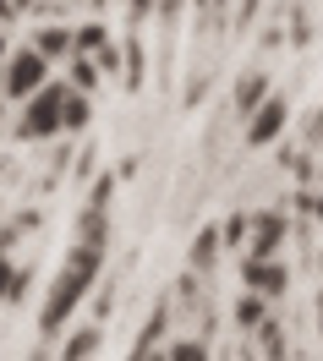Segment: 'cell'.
<instances>
[{"instance_id": "cell-21", "label": "cell", "mask_w": 323, "mask_h": 361, "mask_svg": "<svg viewBox=\"0 0 323 361\" xmlns=\"http://www.w3.org/2000/svg\"><path fill=\"white\" fill-rule=\"evenodd\" d=\"M307 148H312V154H323V110L307 115Z\"/></svg>"}, {"instance_id": "cell-1", "label": "cell", "mask_w": 323, "mask_h": 361, "mask_svg": "<svg viewBox=\"0 0 323 361\" xmlns=\"http://www.w3.org/2000/svg\"><path fill=\"white\" fill-rule=\"evenodd\" d=\"M99 274H104V247H99V241H77V247L66 252V263L55 269V279H49V295H44V307H39V329H44V345H39V356H49L55 334L66 329L71 312H77V307H83V301L93 295Z\"/></svg>"}, {"instance_id": "cell-27", "label": "cell", "mask_w": 323, "mask_h": 361, "mask_svg": "<svg viewBox=\"0 0 323 361\" xmlns=\"http://www.w3.org/2000/svg\"><path fill=\"white\" fill-rule=\"evenodd\" d=\"M252 6H257V0H241V11H252Z\"/></svg>"}, {"instance_id": "cell-2", "label": "cell", "mask_w": 323, "mask_h": 361, "mask_svg": "<svg viewBox=\"0 0 323 361\" xmlns=\"http://www.w3.org/2000/svg\"><path fill=\"white\" fill-rule=\"evenodd\" d=\"M66 93H71V82H55V77H49L39 93H28V99H23V115H17V137L44 142V137H61V132H66Z\"/></svg>"}, {"instance_id": "cell-23", "label": "cell", "mask_w": 323, "mask_h": 361, "mask_svg": "<svg viewBox=\"0 0 323 361\" xmlns=\"http://www.w3.org/2000/svg\"><path fill=\"white\" fill-rule=\"evenodd\" d=\"M301 208H307V214H318V219H323V197H318V192H301Z\"/></svg>"}, {"instance_id": "cell-3", "label": "cell", "mask_w": 323, "mask_h": 361, "mask_svg": "<svg viewBox=\"0 0 323 361\" xmlns=\"http://www.w3.org/2000/svg\"><path fill=\"white\" fill-rule=\"evenodd\" d=\"M49 61L39 44H23V49H11L6 55V66H0V99H11V104H23L28 93H39L49 82Z\"/></svg>"}, {"instance_id": "cell-24", "label": "cell", "mask_w": 323, "mask_h": 361, "mask_svg": "<svg viewBox=\"0 0 323 361\" xmlns=\"http://www.w3.org/2000/svg\"><path fill=\"white\" fill-rule=\"evenodd\" d=\"M17 17V0H0V23H11Z\"/></svg>"}, {"instance_id": "cell-19", "label": "cell", "mask_w": 323, "mask_h": 361, "mask_svg": "<svg viewBox=\"0 0 323 361\" xmlns=\"http://www.w3.org/2000/svg\"><path fill=\"white\" fill-rule=\"evenodd\" d=\"M17 279H23V274L11 269V257H6V247H0V301H17Z\"/></svg>"}, {"instance_id": "cell-17", "label": "cell", "mask_w": 323, "mask_h": 361, "mask_svg": "<svg viewBox=\"0 0 323 361\" xmlns=\"http://www.w3.org/2000/svg\"><path fill=\"white\" fill-rule=\"evenodd\" d=\"M148 55H142V44H126V88H142V77H148Z\"/></svg>"}, {"instance_id": "cell-11", "label": "cell", "mask_w": 323, "mask_h": 361, "mask_svg": "<svg viewBox=\"0 0 323 361\" xmlns=\"http://www.w3.org/2000/svg\"><path fill=\"white\" fill-rule=\"evenodd\" d=\"M88 121H93V99H88V88L71 82V93H66V132H83Z\"/></svg>"}, {"instance_id": "cell-26", "label": "cell", "mask_w": 323, "mask_h": 361, "mask_svg": "<svg viewBox=\"0 0 323 361\" xmlns=\"http://www.w3.org/2000/svg\"><path fill=\"white\" fill-rule=\"evenodd\" d=\"M318 329H323V295H318Z\"/></svg>"}, {"instance_id": "cell-6", "label": "cell", "mask_w": 323, "mask_h": 361, "mask_svg": "<svg viewBox=\"0 0 323 361\" xmlns=\"http://www.w3.org/2000/svg\"><path fill=\"white\" fill-rule=\"evenodd\" d=\"M285 214H257L252 219V241H247V252L252 257H279V247H285Z\"/></svg>"}, {"instance_id": "cell-16", "label": "cell", "mask_w": 323, "mask_h": 361, "mask_svg": "<svg viewBox=\"0 0 323 361\" xmlns=\"http://www.w3.org/2000/svg\"><path fill=\"white\" fill-rule=\"evenodd\" d=\"M263 301H269V295H257V290H247L241 295V307H236V317H241V323H247V329H257V323H263Z\"/></svg>"}, {"instance_id": "cell-20", "label": "cell", "mask_w": 323, "mask_h": 361, "mask_svg": "<svg viewBox=\"0 0 323 361\" xmlns=\"http://www.w3.org/2000/svg\"><path fill=\"white\" fill-rule=\"evenodd\" d=\"M154 11H159V0H126V17H132V27H142Z\"/></svg>"}, {"instance_id": "cell-13", "label": "cell", "mask_w": 323, "mask_h": 361, "mask_svg": "<svg viewBox=\"0 0 323 361\" xmlns=\"http://www.w3.org/2000/svg\"><path fill=\"white\" fill-rule=\"evenodd\" d=\"M225 11H231V0H197V27H203V33H219V27H225Z\"/></svg>"}, {"instance_id": "cell-28", "label": "cell", "mask_w": 323, "mask_h": 361, "mask_svg": "<svg viewBox=\"0 0 323 361\" xmlns=\"http://www.w3.org/2000/svg\"><path fill=\"white\" fill-rule=\"evenodd\" d=\"M0 55H6V33H0Z\"/></svg>"}, {"instance_id": "cell-9", "label": "cell", "mask_w": 323, "mask_h": 361, "mask_svg": "<svg viewBox=\"0 0 323 361\" xmlns=\"http://www.w3.org/2000/svg\"><path fill=\"white\" fill-rule=\"evenodd\" d=\"M263 99H269V71L257 66V71H247V77L236 82V115L247 121V115H252L257 104H263Z\"/></svg>"}, {"instance_id": "cell-8", "label": "cell", "mask_w": 323, "mask_h": 361, "mask_svg": "<svg viewBox=\"0 0 323 361\" xmlns=\"http://www.w3.org/2000/svg\"><path fill=\"white\" fill-rule=\"evenodd\" d=\"M33 44L44 49L49 61H71V49H77V27H66V23H44L39 33H33Z\"/></svg>"}, {"instance_id": "cell-14", "label": "cell", "mask_w": 323, "mask_h": 361, "mask_svg": "<svg viewBox=\"0 0 323 361\" xmlns=\"http://www.w3.org/2000/svg\"><path fill=\"white\" fill-rule=\"evenodd\" d=\"M164 356H176V361H203L208 345H203V339H192V334H181V339H170V345H164Z\"/></svg>"}, {"instance_id": "cell-7", "label": "cell", "mask_w": 323, "mask_h": 361, "mask_svg": "<svg viewBox=\"0 0 323 361\" xmlns=\"http://www.w3.org/2000/svg\"><path fill=\"white\" fill-rule=\"evenodd\" d=\"M164 334H170V301H159V307H154L148 329H142L138 345H132V356H164Z\"/></svg>"}, {"instance_id": "cell-22", "label": "cell", "mask_w": 323, "mask_h": 361, "mask_svg": "<svg viewBox=\"0 0 323 361\" xmlns=\"http://www.w3.org/2000/svg\"><path fill=\"white\" fill-rule=\"evenodd\" d=\"M214 241H219L214 230H208V235H197V252H192V263H197V269H208V263H214Z\"/></svg>"}, {"instance_id": "cell-18", "label": "cell", "mask_w": 323, "mask_h": 361, "mask_svg": "<svg viewBox=\"0 0 323 361\" xmlns=\"http://www.w3.org/2000/svg\"><path fill=\"white\" fill-rule=\"evenodd\" d=\"M77 49H88V55H99V49H110V33L93 23V27H77Z\"/></svg>"}, {"instance_id": "cell-5", "label": "cell", "mask_w": 323, "mask_h": 361, "mask_svg": "<svg viewBox=\"0 0 323 361\" xmlns=\"http://www.w3.org/2000/svg\"><path fill=\"white\" fill-rule=\"evenodd\" d=\"M285 110H291V104H285L279 93H269V99H263V104H257V110L247 115V142H252V148L274 142V137L285 132Z\"/></svg>"}, {"instance_id": "cell-10", "label": "cell", "mask_w": 323, "mask_h": 361, "mask_svg": "<svg viewBox=\"0 0 323 361\" xmlns=\"http://www.w3.org/2000/svg\"><path fill=\"white\" fill-rule=\"evenodd\" d=\"M99 339H104V334H99V323H83L77 334L61 339V356H71V361H77V356H93V350H99Z\"/></svg>"}, {"instance_id": "cell-15", "label": "cell", "mask_w": 323, "mask_h": 361, "mask_svg": "<svg viewBox=\"0 0 323 361\" xmlns=\"http://www.w3.org/2000/svg\"><path fill=\"white\" fill-rule=\"evenodd\" d=\"M257 350H263V356H285V339H279V323H274V317H263V323H257Z\"/></svg>"}, {"instance_id": "cell-25", "label": "cell", "mask_w": 323, "mask_h": 361, "mask_svg": "<svg viewBox=\"0 0 323 361\" xmlns=\"http://www.w3.org/2000/svg\"><path fill=\"white\" fill-rule=\"evenodd\" d=\"M104 6H116V0H93V11H104Z\"/></svg>"}, {"instance_id": "cell-12", "label": "cell", "mask_w": 323, "mask_h": 361, "mask_svg": "<svg viewBox=\"0 0 323 361\" xmlns=\"http://www.w3.org/2000/svg\"><path fill=\"white\" fill-rule=\"evenodd\" d=\"M66 66H71V82H77V88H88V93L99 88V77H104V71H99V61H93L88 49H71Z\"/></svg>"}, {"instance_id": "cell-4", "label": "cell", "mask_w": 323, "mask_h": 361, "mask_svg": "<svg viewBox=\"0 0 323 361\" xmlns=\"http://www.w3.org/2000/svg\"><path fill=\"white\" fill-rule=\"evenodd\" d=\"M241 279H247V290H257V295H285V285H291V274H285V263L279 257H252L247 252V263H241Z\"/></svg>"}]
</instances>
